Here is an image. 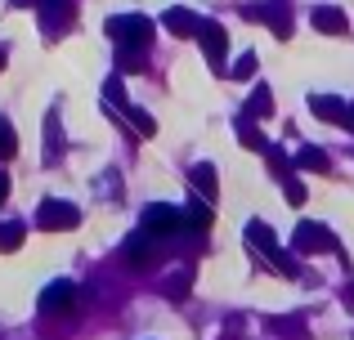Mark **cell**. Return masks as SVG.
Masks as SVG:
<instances>
[{
	"label": "cell",
	"instance_id": "6",
	"mask_svg": "<svg viewBox=\"0 0 354 340\" xmlns=\"http://www.w3.org/2000/svg\"><path fill=\"white\" fill-rule=\"evenodd\" d=\"M202 45H207V59L216 63V68H225V54H229V36H225V27H216V23H202Z\"/></svg>",
	"mask_w": 354,
	"mask_h": 340
},
{
	"label": "cell",
	"instance_id": "1",
	"mask_svg": "<svg viewBox=\"0 0 354 340\" xmlns=\"http://www.w3.org/2000/svg\"><path fill=\"white\" fill-rule=\"evenodd\" d=\"M108 32L121 41V50H148V41H153V23L148 18H113Z\"/></svg>",
	"mask_w": 354,
	"mask_h": 340
},
{
	"label": "cell",
	"instance_id": "11",
	"mask_svg": "<svg viewBox=\"0 0 354 340\" xmlns=\"http://www.w3.org/2000/svg\"><path fill=\"white\" fill-rule=\"evenodd\" d=\"M247 242H256L260 251H269V255L278 251V246H274V233H269L265 224H251V228H247Z\"/></svg>",
	"mask_w": 354,
	"mask_h": 340
},
{
	"label": "cell",
	"instance_id": "7",
	"mask_svg": "<svg viewBox=\"0 0 354 340\" xmlns=\"http://www.w3.org/2000/svg\"><path fill=\"white\" fill-rule=\"evenodd\" d=\"M166 27H171L175 36H198L202 32V23L189 14V9H166Z\"/></svg>",
	"mask_w": 354,
	"mask_h": 340
},
{
	"label": "cell",
	"instance_id": "2",
	"mask_svg": "<svg viewBox=\"0 0 354 340\" xmlns=\"http://www.w3.org/2000/svg\"><path fill=\"white\" fill-rule=\"evenodd\" d=\"M77 282H50L45 287V296H41V314H50V318H63V314H72L77 309Z\"/></svg>",
	"mask_w": 354,
	"mask_h": 340
},
{
	"label": "cell",
	"instance_id": "10",
	"mask_svg": "<svg viewBox=\"0 0 354 340\" xmlns=\"http://www.w3.org/2000/svg\"><path fill=\"white\" fill-rule=\"evenodd\" d=\"M193 183H198V188H202V197H216V188H220V179H216V170H211V166H193Z\"/></svg>",
	"mask_w": 354,
	"mask_h": 340
},
{
	"label": "cell",
	"instance_id": "20",
	"mask_svg": "<svg viewBox=\"0 0 354 340\" xmlns=\"http://www.w3.org/2000/svg\"><path fill=\"white\" fill-rule=\"evenodd\" d=\"M9 197V179H5V174H0V201H5Z\"/></svg>",
	"mask_w": 354,
	"mask_h": 340
},
{
	"label": "cell",
	"instance_id": "14",
	"mask_svg": "<svg viewBox=\"0 0 354 340\" xmlns=\"http://www.w3.org/2000/svg\"><path fill=\"white\" fill-rule=\"evenodd\" d=\"M18 242H23V224H5V233H0V251H14Z\"/></svg>",
	"mask_w": 354,
	"mask_h": 340
},
{
	"label": "cell",
	"instance_id": "3",
	"mask_svg": "<svg viewBox=\"0 0 354 340\" xmlns=\"http://www.w3.org/2000/svg\"><path fill=\"white\" fill-rule=\"evenodd\" d=\"M144 228H148V233H157V237H166V233H175V228H184V210H175V206H148L144 210Z\"/></svg>",
	"mask_w": 354,
	"mask_h": 340
},
{
	"label": "cell",
	"instance_id": "21",
	"mask_svg": "<svg viewBox=\"0 0 354 340\" xmlns=\"http://www.w3.org/2000/svg\"><path fill=\"white\" fill-rule=\"evenodd\" d=\"M0 68H5V50H0Z\"/></svg>",
	"mask_w": 354,
	"mask_h": 340
},
{
	"label": "cell",
	"instance_id": "5",
	"mask_svg": "<svg viewBox=\"0 0 354 340\" xmlns=\"http://www.w3.org/2000/svg\"><path fill=\"white\" fill-rule=\"evenodd\" d=\"M36 224H41V228H77V224H81V215H77V206H59V201H45L41 215H36Z\"/></svg>",
	"mask_w": 354,
	"mask_h": 340
},
{
	"label": "cell",
	"instance_id": "16",
	"mask_svg": "<svg viewBox=\"0 0 354 340\" xmlns=\"http://www.w3.org/2000/svg\"><path fill=\"white\" fill-rule=\"evenodd\" d=\"M301 166H310V170H323V166H328V157H323L319 148H305V152H301Z\"/></svg>",
	"mask_w": 354,
	"mask_h": 340
},
{
	"label": "cell",
	"instance_id": "9",
	"mask_svg": "<svg viewBox=\"0 0 354 340\" xmlns=\"http://www.w3.org/2000/svg\"><path fill=\"white\" fill-rule=\"evenodd\" d=\"M314 27L341 36V32H346V18H341V9H319V14H314Z\"/></svg>",
	"mask_w": 354,
	"mask_h": 340
},
{
	"label": "cell",
	"instance_id": "12",
	"mask_svg": "<svg viewBox=\"0 0 354 340\" xmlns=\"http://www.w3.org/2000/svg\"><path fill=\"white\" fill-rule=\"evenodd\" d=\"M310 103H314V112H319V117H337V121H341V117H346V108H341L337 99H319V94H314Z\"/></svg>",
	"mask_w": 354,
	"mask_h": 340
},
{
	"label": "cell",
	"instance_id": "18",
	"mask_svg": "<svg viewBox=\"0 0 354 340\" xmlns=\"http://www.w3.org/2000/svg\"><path fill=\"white\" fill-rule=\"evenodd\" d=\"M287 197H292V206H301V201H305V188H301V183H287Z\"/></svg>",
	"mask_w": 354,
	"mask_h": 340
},
{
	"label": "cell",
	"instance_id": "8",
	"mask_svg": "<svg viewBox=\"0 0 354 340\" xmlns=\"http://www.w3.org/2000/svg\"><path fill=\"white\" fill-rule=\"evenodd\" d=\"M296 246H301V251H323V246H332V237L323 233L319 224H301V233H296Z\"/></svg>",
	"mask_w": 354,
	"mask_h": 340
},
{
	"label": "cell",
	"instance_id": "19",
	"mask_svg": "<svg viewBox=\"0 0 354 340\" xmlns=\"http://www.w3.org/2000/svg\"><path fill=\"white\" fill-rule=\"evenodd\" d=\"M234 72H238V77H251V72H256V59H251V54H247V59H242Z\"/></svg>",
	"mask_w": 354,
	"mask_h": 340
},
{
	"label": "cell",
	"instance_id": "15",
	"mask_svg": "<svg viewBox=\"0 0 354 340\" xmlns=\"http://www.w3.org/2000/svg\"><path fill=\"white\" fill-rule=\"evenodd\" d=\"M184 219H189L193 228H207L211 224V210L207 206H189V210H184Z\"/></svg>",
	"mask_w": 354,
	"mask_h": 340
},
{
	"label": "cell",
	"instance_id": "13",
	"mask_svg": "<svg viewBox=\"0 0 354 340\" xmlns=\"http://www.w3.org/2000/svg\"><path fill=\"white\" fill-rule=\"evenodd\" d=\"M18 152V134L9 130V121H0V157H14Z\"/></svg>",
	"mask_w": 354,
	"mask_h": 340
},
{
	"label": "cell",
	"instance_id": "4",
	"mask_svg": "<svg viewBox=\"0 0 354 340\" xmlns=\"http://www.w3.org/2000/svg\"><path fill=\"white\" fill-rule=\"evenodd\" d=\"M153 255H157V233H148V228L139 224V233L126 242V260L135 264V269H144V264H153Z\"/></svg>",
	"mask_w": 354,
	"mask_h": 340
},
{
	"label": "cell",
	"instance_id": "17",
	"mask_svg": "<svg viewBox=\"0 0 354 340\" xmlns=\"http://www.w3.org/2000/svg\"><path fill=\"white\" fill-rule=\"evenodd\" d=\"M135 130H139V134H157L153 117H148V112H135Z\"/></svg>",
	"mask_w": 354,
	"mask_h": 340
}]
</instances>
